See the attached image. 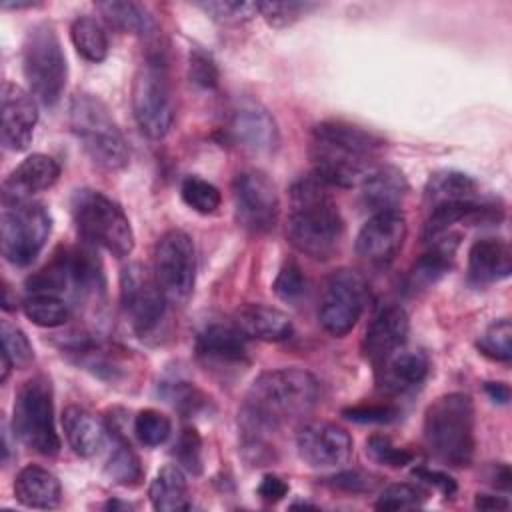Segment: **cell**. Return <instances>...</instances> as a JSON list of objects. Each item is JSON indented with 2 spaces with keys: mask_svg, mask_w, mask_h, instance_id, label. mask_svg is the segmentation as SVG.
Returning a JSON list of instances; mask_svg holds the SVG:
<instances>
[{
  "mask_svg": "<svg viewBox=\"0 0 512 512\" xmlns=\"http://www.w3.org/2000/svg\"><path fill=\"white\" fill-rule=\"evenodd\" d=\"M26 284L32 292L88 296L104 286V278L100 262L90 250L70 246L54 254L52 262L30 276Z\"/></svg>",
  "mask_w": 512,
  "mask_h": 512,
  "instance_id": "cell-11",
  "label": "cell"
},
{
  "mask_svg": "<svg viewBox=\"0 0 512 512\" xmlns=\"http://www.w3.org/2000/svg\"><path fill=\"white\" fill-rule=\"evenodd\" d=\"M366 452L370 454V458L382 466H390V468H402L406 464L412 462L414 454L408 452L406 448L396 446L388 436L384 434H372L366 440Z\"/></svg>",
  "mask_w": 512,
  "mask_h": 512,
  "instance_id": "cell-42",
  "label": "cell"
},
{
  "mask_svg": "<svg viewBox=\"0 0 512 512\" xmlns=\"http://www.w3.org/2000/svg\"><path fill=\"white\" fill-rule=\"evenodd\" d=\"M408 328H410L408 314L402 306L398 304L382 306L370 320L366 334L362 338L364 356L370 362L380 366L388 356H392L396 350L404 346Z\"/></svg>",
  "mask_w": 512,
  "mask_h": 512,
  "instance_id": "cell-19",
  "label": "cell"
},
{
  "mask_svg": "<svg viewBox=\"0 0 512 512\" xmlns=\"http://www.w3.org/2000/svg\"><path fill=\"white\" fill-rule=\"evenodd\" d=\"M0 336H2V350L10 356L14 366L24 368L34 360V350L28 336L6 318L0 322Z\"/></svg>",
  "mask_w": 512,
  "mask_h": 512,
  "instance_id": "cell-41",
  "label": "cell"
},
{
  "mask_svg": "<svg viewBox=\"0 0 512 512\" xmlns=\"http://www.w3.org/2000/svg\"><path fill=\"white\" fill-rule=\"evenodd\" d=\"M422 436L428 452L448 466H468L474 456V402L450 392L436 398L424 414Z\"/></svg>",
  "mask_w": 512,
  "mask_h": 512,
  "instance_id": "cell-4",
  "label": "cell"
},
{
  "mask_svg": "<svg viewBox=\"0 0 512 512\" xmlns=\"http://www.w3.org/2000/svg\"><path fill=\"white\" fill-rule=\"evenodd\" d=\"M22 70L30 94L44 106H54L64 94L68 66L66 56L50 22L34 24L22 46Z\"/></svg>",
  "mask_w": 512,
  "mask_h": 512,
  "instance_id": "cell-7",
  "label": "cell"
},
{
  "mask_svg": "<svg viewBox=\"0 0 512 512\" xmlns=\"http://www.w3.org/2000/svg\"><path fill=\"white\" fill-rule=\"evenodd\" d=\"M148 496L152 508L158 512H178L190 508L188 482L182 468L176 464H166L164 468H160L150 482Z\"/></svg>",
  "mask_w": 512,
  "mask_h": 512,
  "instance_id": "cell-30",
  "label": "cell"
},
{
  "mask_svg": "<svg viewBox=\"0 0 512 512\" xmlns=\"http://www.w3.org/2000/svg\"><path fill=\"white\" fill-rule=\"evenodd\" d=\"M330 486L346 490V492H364V490L372 488V482L366 474H362L358 470H348V472H340V474L332 476Z\"/></svg>",
  "mask_w": 512,
  "mask_h": 512,
  "instance_id": "cell-49",
  "label": "cell"
},
{
  "mask_svg": "<svg viewBox=\"0 0 512 512\" xmlns=\"http://www.w3.org/2000/svg\"><path fill=\"white\" fill-rule=\"evenodd\" d=\"M406 220L398 210L376 212L356 236V252L368 262H390L406 240Z\"/></svg>",
  "mask_w": 512,
  "mask_h": 512,
  "instance_id": "cell-18",
  "label": "cell"
},
{
  "mask_svg": "<svg viewBox=\"0 0 512 512\" xmlns=\"http://www.w3.org/2000/svg\"><path fill=\"white\" fill-rule=\"evenodd\" d=\"M190 80L200 86V88H216L218 86V80H220V72H218V66L214 62V58L200 50V48H192L190 52Z\"/></svg>",
  "mask_w": 512,
  "mask_h": 512,
  "instance_id": "cell-46",
  "label": "cell"
},
{
  "mask_svg": "<svg viewBox=\"0 0 512 512\" xmlns=\"http://www.w3.org/2000/svg\"><path fill=\"white\" fill-rule=\"evenodd\" d=\"M300 458L312 468H336L350 460L352 438L332 422H308L296 434Z\"/></svg>",
  "mask_w": 512,
  "mask_h": 512,
  "instance_id": "cell-16",
  "label": "cell"
},
{
  "mask_svg": "<svg viewBox=\"0 0 512 512\" xmlns=\"http://www.w3.org/2000/svg\"><path fill=\"white\" fill-rule=\"evenodd\" d=\"M0 362H2V368H0V382L4 384L6 380H8V376H10V370L14 368V364H12V360H10V356L2 350V354H0Z\"/></svg>",
  "mask_w": 512,
  "mask_h": 512,
  "instance_id": "cell-54",
  "label": "cell"
},
{
  "mask_svg": "<svg viewBox=\"0 0 512 512\" xmlns=\"http://www.w3.org/2000/svg\"><path fill=\"white\" fill-rule=\"evenodd\" d=\"M386 140L344 120H324L312 128L314 178L326 186L352 188L362 184Z\"/></svg>",
  "mask_w": 512,
  "mask_h": 512,
  "instance_id": "cell-2",
  "label": "cell"
},
{
  "mask_svg": "<svg viewBox=\"0 0 512 512\" xmlns=\"http://www.w3.org/2000/svg\"><path fill=\"white\" fill-rule=\"evenodd\" d=\"M314 8L310 2H258V14L272 26H286Z\"/></svg>",
  "mask_w": 512,
  "mask_h": 512,
  "instance_id": "cell-44",
  "label": "cell"
},
{
  "mask_svg": "<svg viewBox=\"0 0 512 512\" xmlns=\"http://www.w3.org/2000/svg\"><path fill=\"white\" fill-rule=\"evenodd\" d=\"M70 40L76 52L88 62H102L108 56V34L94 16H78L70 26Z\"/></svg>",
  "mask_w": 512,
  "mask_h": 512,
  "instance_id": "cell-33",
  "label": "cell"
},
{
  "mask_svg": "<svg viewBox=\"0 0 512 512\" xmlns=\"http://www.w3.org/2000/svg\"><path fill=\"white\" fill-rule=\"evenodd\" d=\"M368 302V284L352 268H340L330 274L318 308L322 328L332 336H346L360 320Z\"/></svg>",
  "mask_w": 512,
  "mask_h": 512,
  "instance_id": "cell-14",
  "label": "cell"
},
{
  "mask_svg": "<svg viewBox=\"0 0 512 512\" xmlns=\"http://www.w3.org/2000/svg\"><path fill=\"white\" fill-rule=\"evenodd\" d=\"M400 410L392 404H356L342 410V416L360 424H388L396 420Z\"/></svg>",
  "mask_w": 512,
  "mask_h": 512,
  "instance_id": "cell-47",
  "label": "cell"
},
{
  "mask_svg": "<svg viewBox=\"0 0 512 512\" xmlns=\"http://www.w3.org/2000/svg\"><path fill=\"white\" fill-rule=\"evenodd\" d=\"M180 196L186 206L198 214H214L222 202L220 190L200 176H186L180 186Z\"/></svg>",
  "mask_w": 512,
  "mask_h": 512,
  "instance_id": "cell-36",
  "label": "cell"
},
{
  "mask_svg": "<svg viewBox=\"0 0 512 512\" xmlns=\"http://www.w3.org/2000/svg\"><path fill=\"white\" fill-rule=\"evenodd\" d=\"M274 292H276V296L280 298V300H284V302H296L298 298H302L304 296V292H306V276H304V272H302V268L296 264V262H286L282 268H280V272H278V276H276V280H274Z\"/></svg>",
  "mask_w": 512,
  "mask_h": 512,
  "instance_id": "cell-43",
  "label": "cell"
},
{
  "mask_svg": "<svg viewBox=\"0 0 512 512\" xmlns=\"http://www.w3.org/2000/svg\"><path fill=\"white\" fill-rule=\"evenodd\" d=\"M152 272L168 302L184 304L196 280V250L192 238L182 230L164 232L154 246Z\"/></svg>",
  "mask_w": 512,
  "mask_h": 512,
  "instance_id": "cell-13",
  "label": "cell"
},
{
  "mask_svg": "<svg viewBox=\"0 0 512 512\" xmlns=\"http://www.w3.org/2000/svg\"><path fill=\"white\" fill-rule=\"evenodd\" d=\"M492 484L496 488H502V490L510 488V468H508V464H496L494 474H492Z\"/></svg>",
  "mask_w": 512,
  "mask_h": 512,
  "instance_id": "cell-53",
  "label": "cell"
},
{
  "mask_svg": "<svg viewBox=\"0 0 512 512\" xmlns=\"http://www.w3.org/2000/svg\"><path fill=\"white\" fill-rule=\"evenodd\" d=\"M14 496L28 508L50 510L62 500V486L56 474L38 464L24 466L14 480Z\"/></svg>",
  "mask_w": 512,
  "mask_h": 512,
  "instance_id": "cell-27",
  "label": "cell"
},
{
  "mask_svg": "<svg viewBox=\"0 0 512 512\" xmlns=\"http://www.w3.org/2000/svg\"><path fill=\"white\" fill-rule=\"evenodd\" d=\"M428 498L426 490L410 484V482H396L382 490V494L376 500L378 510H404V508H416Z\"/></svg>",
  "mask_w": 512,
  "mask_h": 512,
  "instance_id": "cell-39",
  "label": "cell"
},
{
  "mask_svg": "<svg viewBox=\"0 0 512 512\" xmlns=\"http://www.w3.org/2000/svg\"><path fill=\"white\" fill-rule=\"evenodd\" d=\"M288 494V484L274 474H266L258 484V496L264 502H278Z\"/></svg>",
  "mask_w": 512,
  "mask_h": 512,
  "instance_id": "cell-50",
  "label": "cell"
},
{
  "mask_svg": "<svg viewBox=\"0 0 512 512\" xmlns=\"http://www.w3.org/2000/svg\"><path fill=\"white\" fill-rule=\"evenodd\" d=\"M62 428L66 442L82 458H92L104 448L106 428L82 406L72 404L62 412Z\"/></svg>",
  "mask_w": 512,
  "mask_h": 512,
  "instance_id": "cell-28",
  "label": "cell"
},
{
  "mask_svg": "<svg viewBox=\"0 0 512 512\" xmlns=\"http://www.w3.org/2000/svg\"><path fill=\"white\" fill-rule=\"evenodd\" d=\"M234 212L242 228L264 234L276 226L280 214V200L272 178L256 168L242 170L232 182Z\"/></svg>",
  "mask_w": 512,
  "mask_h": 512,
  "instance_id": "cell-15",
  "label": "cell"
},
{
  "mask_svg": "<svg viewBox=\"0 0 512 512\" xmlns=\"http://www.w3.org/2000/svg\"><path fill=\"white\" fill-rule=\"evenodd\" d=\"M384 388L402 392L424 382L430 370V360L422 350H396L380 364Z\"/></svg>",
  "mask_w": 512,
  "mask_h": 512,
  "instance_id": "cell-29",
  "label": "cell"
},
{
  "mask_svg": "<svg viewBox=\"0 0 512 512\" xmlns=\"http://www.w3.org/2000/svg\"><path fill=\"white\" fill-rule=\"evenodd\" d=\"M106 474L112 482L120 486H138L142 482L144 468L140 464L138 454L132 450V446L126 440L118 438V444L108 458Z\"/></svg>",
  "mask_w": 512,
  "mask_h": 512,
  "instance_id": "cell-35",
  "label": "cell"
},
{
  "mask_svg": "<svg viewBox=\"0 0 512 512\" xmlns=\"http://www.w3.org/2000/svg\"><path fill=\"white\" fill-rule=\"evenodd\" d=\"M484 390H486V394H488L494 402L506 404V402L510 400V388H508V384H504V382H486Z\"/></svg>",
  "mask_w": 512,
  "mask_h": 512,
  "instance_id": "cell-52",
  "label": "cell"
},
{
  "mask_svg": "<svg viewBox=\"0 0 512 512\" xmlns=\"http://www.w3.org/2000/svg\"><path fill=\"white\" fill-rule=\"evenodd\" d=\"M362 202L368 210L388 212L398 210L408 194L406 176L394 166H376L362 180Z\"/></svg>",
  "mask_w": 512,
  "mask_h": 512,
  "instance_id": "cell-25",
  "label": "cell"
},
{
  "mask_svg": "<svg viewBox=\"0 0 512 512\" xmlns=\"http://www.w3.org/2000/svg\"><path fill=\"white\" fill-rule=\"evenodd\" d=\"M68 120L82 150L98 168L114 172L128 164V142L98 96L76 92L68 106Z\"/></svg>",
  "mask_w": 512,
  "mask_h": 512,
  "instance_id": "cell-5",
  "label": "cell"
},
{
  "mask_svg": "<svg viewBox=\"0 0 512 512\" xmlns=\"http://www.w3.org/2000/svg\"><path fill=\"white\" fill-rule=\"evenodd\" d=\"M32 6H36V2H30V0L28 2H8V0L2 2V8H16V10L18 8H32Z\"/></svg>",
  "mask_w": 512,
  "mask_h": 512,
  "instance_id": "cell-55",
  "label": "cell"
},
{
  "mask_svg": "<svg viewBox=\"0 0 512 512\" xmlns=\"http://www.w3.org/2000/svg\"><path fill=\"white\" fill-rule=\"evenodd\" d=\"M234 324L246 338L264 342H282L288 340L294 332L292 320L286 312L258 302L240 306L234 314Z\"/></svg>",
  "mask_w": 512,
  "mask_h": 512,
  "instance_id": "cell-22",
  "label": "cell"
},
{
  "mask_svg": "<svg viewBox=\"0 0 512 512\" xmlns=\"http://www.w3.org/2000/svg\"><path fill=\"white\" fill-rule=\"evenodd\" d=\"M318 394V380L308 370L278 368L262 372L246 392L240 412L242 428L252 434L250 440H262L260 434L308 416L318 402Z\"/></svg>",
  "mask_w": 512,
  "mask_h": 512,
  "instance_id": "cell-1",
  "label": "cell"
},
{
  "mask_svg": "<svg viewBox=\"0 0 512 512\" xmlns=\"http://www.w3.org/2000/svg\"><path fill=\"white\" fill-rule=\"evenodd\" d=\"M72 216L80 236L116 258L134 250V232L122 206L98 190H78L72 198Z\"/></svg>",
  "mask_w": 512,
  "mask_h": 512,
  "instance_id": "cell-6",
  "label": "cell"
},
{
  "mask_svg": "<svg viewBox=\"0 0 512 512\" xmlns=\"http://www.w3.org/2000/svg\"><path fill=\"white\" fill-rule=\"evenodd\" d=\"M22 310L32 324L42 328H58L70 320V304L64 296L50 292H32L24 302Z\"/></svg>",
  "mask_w": 512,
  "mask_h": 512,
  "instance_id": "cell-34",
  "label": "cell"
},
{
  "mask_svg": "<svg viewBox=\"0 0 512 512\" xmlns=\"http://www.w3.org/2000/svg\"><path fill=\"white\" fill-rule=\"evenodd\" d=\"M120 302L132 330L138 336H150L160 328L166 316L168 298L152 268L134 262L120 274Z\"/></svg>",
  "mask_w": 512,
  "mask_h": 512,
  "instance_id": "cell-12",
  "label": "cell"
},
{
  "mask_svg": "<svg viewBox=\"0 0 512 512\" xmlns=\"http://www.w3.org/2000/svg\"><path fill=\"white\" fill-rule=\"evenodd\" d=\"M474 506L478 510H508L510 502L504 496H496V494H476Z\"/></svg>",
  "mask_w": 512,
  "mask_h": 512,
  "instance_id": "cell-51",
  "label": "cell"
},
{
  "mask_svg": "<svg viewBox=\"0 0 512 512\" xmlns=\"http://www.w3.org/2000/svg\"><path fill=\"white\" fill-rule=\"evenodd\" d=\"M478 194V182L458 170L434 172L426 184V200L430 202V206L478 200Z\"/></svg>",
  "mask_w": 512,
  "mask_h": 512,
  "instance_id": "cell-31",
  "label": "cell"
},
{
  "mask_svg": "<svg viewBox=\"0 0 512 512\" xmlns=\"http://www.w3.org/2000/svg\"><path fill=\"white\" fill-rule=\"evenodd\" d=\"M432 242H434L432 248L428 252H424L412 264V268L406 276V288L412 294L434 286L450 270L454 252H456L458 242H460V234H450L448 232V238L438 236Z\"/></svg>",
  "mask_w": 512,
  "mask_h": 512,
  "instance_id": "cell-26",
  "label": "cell"
},
{
  "mask_svg": "<svg viewBox=\"0 0 512 512\" xmlns=\"http://www.w3.org/2000/svg\"><path fill=\"white\" fill-rule=\"evenodd\" d=\"M60 178V164L42 152L26 156L4 180L2 202L30 200L32 194L48 190Z\"/></svg>",
  "mask_w": 512,
  "mask_h": 512,
  "instance_id": "cell-20",
  "label": "cell"
},
{
  "mask_svg": "<svg viewBox=\"0 0 512 512\" xmlns=\"http://www.w3.org/2000/svg\"><path fill=\"white\" fill-rule=\"evenodd\" d=\"M232 140L252 152H272L278 144V128L272 114L254 102L240 104L228 128Z\"/></svg>",
  "mask_w": 512,
  "mask_h": 512,
  "instance_id": "cell-21",
  "label": "cell"
},
{
  "mask_svg": "<svg viewBox=\"0 0 512 512\" xmlns=\"http://www.w3.org/2000/svg\"><path fill=\"white\" fill-rule=\"evenodd\" d=\"M132 112L138 128L154 140L164 138L176 116L168 66L162 56H148L132 80Z\"/></svg>",
  "mask_w": 512,
  "mask_h": 512,
  "instance_id": "cell-8",
  "label": "cell"
},
{
  "mask_svg": "<svg viewBox=\"0 0 512 512\" xmlns=\"http://www.w3.org/2000/svg\"><path fill=\"white\" fill-rule=\"evenodd\" d=\"M96 10L112 28L124 34H148L154 30V18L142 4L126 0H106L96 2Z\"/></svg>",
  "mask_w": 512,
  "mask_h": 512,
  "instance_id": "cell-32",
  "label": "cell"
},
{
  "mask_svg": "<svg viewBox=\"0 0 512 512\" xmlns=\"http://www.w3.org/2000/svg\"><path fill=\"white\" fill-rule=\"evenodd\" d=\"M418 480H422V482H426V484H432L434 488H438L444 496H452L454 492H456V480L450 476V474H446L444 470H436V468H428V466H418V468H414V472H412Z\"/></svg>",
  "mask_w": 512,
  "mask_h": 512,
  "instance_id": "cell-48",
  "label": "cell"
},
{
  "mask_svg": "<svg viewBox=\"0 0 512 512\" xmlns=\"http://www.w3.org/2000/svg\"><path fill=\"white\" fill-rule=\"evenodd\" d=\"M12 430L30 450L42 456L58 454L60 436L54 426L52 386L46 376H32L20 386L14 398Z\"/></svg>",
  "mask_w": 512,
  "mask_h": 512,
  "instance_id": "cell-9",
  "label": "cell"
},
{
  "mask_svg": "<svg viewBox=\"0 0 512 512\" xmlns=\"http://www.w3.org/2000/svg\"><path fill=\"white\" fill-rule=\"evenodd\" d=\"M52 230L50 212L40 202H2L0 246L14 266H28L44 248Z\"/></svg>",
  "mask_w": 512,
  "mask_h": 512,
  "instance_id": "cell-10",
  "label": "cell"
},
{
  "mask_svg": "<svg viewBox=\"0 0 512 512\" xmlns=\"http://www.w3.org/2000/svg\"><path fill=\"white\" fill-rule=\"evenodd\" d=\"M172 432L170 418L154 408H144L134 418V434L144 446H160Z\"/></svg>",
  "mask_w": 512,
  "mask_h": 512,
  "instance_id": "cell-38",
  "label": "cell"
},
{
  "mask_svg": "<svg viewBox=\"0 0 512 512\" xmlns=\"http://www.w3.org/2000/svg\"><path fill=\"white\" fill-rule=\"evenodd\" d=\"M0 114L2 146L12 152L26 150L38 122V106L34 96L14 82H4L0 92Z\"/></svg>",
  "mask_w": 512,
  "mask_h": 512,
  "instance_id": "cell-17",
  "label": "cell"
},
{
  "mask_svg": "<svg viewBox=\"0 0 512 512\" xmlns=\"http://www.w3.org/2000/svg\"><path fill=\"white\" fill-rule=\"evenodd\" d=\"M202 12H206L212 20L224 24L246 22L258 14V2H238V0H218V2H198Z\"/></svg>",
  "mask_w": 512,
  "mask_h": 512,
  "instance_id": "cell-40",
  "label": "cell"
},
{
  "mask_svg": "<svg viewBox=\"0 0 512 512\" xmlns=\"http://www.w3.org/2000/svg\"><path fill=\"white\" fill-rule=\"evenodd\" d=\"M344 220L326 190L314 176L300 178L290 188L286 236L290 244L312 260H328L342 240Z\"/></svg>",
  "mask_w": 512,
  "mask_h": 512,
  "instance_id": "cell-3",
  "label": "cell"
},
{
  "mask_svg": "<svg viewBox=\"0 0 512 512\" xmlns=\"http://www.w3.org/2000/svg\"><path fill=\"white\" fill-rule=\"evenodd\" d=\"M512 272V250L506 240L480 238L468 250V278L478 284H494Z\"/></svg>",
  "mask_w": 512,
  "mask_h": 512,
  "instance_id": "cell-23",
  "label": "cell"
},
{
  "mask_svg": "<svg viewBox=\"0 0 512 512\" xmlns=\"http://www.w3.org/2000/svg\"><path fill=\"white\" fill-rule=\"evenodd\" d=\"M476 348L498 362H510L512 358V324L508 318L494 320L476 340Z\"/></svg>",
  "mask_w": 512,
  "mask_h": 512,
  "instance_id": "cell-37",
  "label": "cell"
},
{
  "mask_svg": "<svg viewBox=\"0 0 512 512\" xmlns=\"http://www.w3.org/2000/svg\"><path fill=\"white\" fill-rule=\"evenodd\" d=\"M196 352L206 362L242 364L248 360L246 336L236 326L210 324L196 338Z\"/></svg>",
  "mask_w": 512,
  "mask_h": 512,
  "instance_id": "cell-24",
  "label": "cell"
},
{
  "mask_svg": "<svg viewBox=\"0 0 512 512\" xmlns=\"http://www.w3.org/2000/svg\"><path fill=\"white\" fill-rule=\"evenodd\" d=\"M176 460L192 474H200L202 470V440L196 428H184L178 436V442L174 446Z\"/></svg>",
  "mask_w": 512,
  "mask_h": 512,
  "instance_id": "cell-45",
  "label": "cell"
}]
</instances>
